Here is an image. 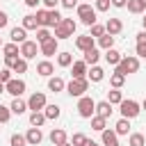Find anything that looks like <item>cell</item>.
<instances>
[{"label": "cell", "instance_id": "cell-1", "mask_svg": "<svg viewBox=\"0 0 146 146\" xmlns=\"http://www.w3.org/2000/svg\"><path fill=\"white\" fill-rule=\"evenodd\" d=\"M87 89H89V78H71V82L66 84V91L75 98H82Z\"/></svg>", "mask_w": 146, "mask_h": 146}, {"label": "cell", "instance_id": "cell-2", "mask_svg": "<svg viewBox=\"0 0 146 146\" xmlns=\"http://www.w3.org/2000/svg\"><path fill=\"white\" fill-rule=\"evenodd\" d=\"M73 32H75V21L73 18H62L59 25L55 27V39L57 41L59 39H68V36H73Z\"/></svg>", "mask_w": 146, "mask_h": 146}, {"label": "cell", "instance_id": "cell-3", "mask_svg": "<svg viewBox=\"0 0 146 146\" xmlns=\"http://www.w3.org/2000/svg\"><path fill=\"white\" fill-rule=\"evenodd\" d=\"M94 112H96V103H94V98H91V96H82V98L78 100V114H80L82 119H91Z\"/></svg>", "mask_w": 146, "mask_h": 146}, {"label": "cell", "instance_id": "cell-4", "mask_svg": "<svg viewBox=\"0 0 146 146\" xmlns=\"http://www.w3.org/2000/svg\"><path fill=\"white\" fill-rule=\"evenodd\" d=\"M137 71H139V59L132 57V55L123 57V59L119 62V66H116V73H123V75H128V73H137Z\"/></svg>", "mask_w": 146, "mask_h": 146}, {"label": "cell", "instance_id": "cell-5", "mask_svg": "<svg viewBox=\"0 0 146 146\" xmlns=\"http://www.w3.org/2000/svg\"><path fill=\"white\" fill-rule=\"evenodd\" d=\"M78 16L84 25H96V9L91 5H78Z\"/></svg>", "mask_w": 146, "mask_h": 146}, {"label": "cell", "instance_id": "cell-6", "mask_svg": "<svg viewBox=\"0 0 146 146\" xmlns=\"http://www.w3.org/2000/svg\"><path fill=\"white\" fill-rule=\"evenodd\" d=\"M119 107H121L123 119H135V116H139V112H141V107H139L137 100H121Z\"/></svg>", "mask_w": 146, "mask_h": 146}, {"label": "cell", "instance_id": "cell-7", "mask_svg": "<svg viewBox=\"0 0 146 146\" xmlns=\"http://www.w3.org/2000/svg\"><path fill=\"white\" fill-rule=\"evenodd\" d=\"M5 91H7V94H11L14 98H18V96L25 91V82H23L21 78H11V80L5 84Z\"/></svg>", "mask_w": 146, "mask_h": 146}, {"label": "cell", "instance_id": "cell-8", "mask_svg": "<svg viewBox=\"0 0 146 146\" xmlns=\"http://www.w3.org/2000/svg\"><path fill=\"white\" fill-rule=\"evenodd\" d=\"M43 107H46V94L34 91V94L30 96V100H27V110H32V112H41Z\"/></svg>", "mask_w": 146, "mask_h": 146}, {"label": "cell", "instance_id": "cell-9", "mask_svg": "<svg viewBox=\"0 0 146 146\" xmlns=\"http://www.w3.org/2000/svg\"><path fill=\"white\" fill-rule=\"evenodd\" d=\"M36 52H39L36 41H25V43H21V55H23V59H34Z\"/></svg>", "mask_w": 146, "mask_h": 146}, {"label": "cell", "instance_id": "cell-10", "mask_svg": "<svg viewBox=\"0 0 146 146\" xmlns=\"http://www.w3.org/2000/svg\"><path fill=\"white\" fill-rule=\"evenodd\" d=\"M121 30H123V23H121L119 18H107V23H105V32H107V34L116 36Z\"/></svg>", "mask_w": 146, "mask_h": 146}, {"label": "cell", "instance_id": "cell-11", "mask_svg": "<svg viewBox=\"0 0 146 146\" xmlns=\"http://www.w3.org/2000/svg\"><path fill=\"white\" fill-rule=\"evenodd\" d=\"M75 46H78L82 52H87V50H91V48H94V36L82 34V36H78V39H75Z\"/></svg>", "mask_w": 146, "mask_h": 146}, {"label": "cell", "instance_id": "cell-12", "mask_svg": "<svg viewBox=\"0 0 146 146\" xmlns=\"http://www.w3.org/2000/svg\"><path fill=\"white\" fill-rule=\"evenodd\" d=\"M57 43H59V41H57L55 36H52V39H48L46 43H41V52H43L46 57H52V55L57 52Z\"/></svg>", "mask_w": 146, "mask_h": 146}, {"label": "cell", "instance_id": "cell-13", "mask_svg": "<svg viewBox=\"0 0 146 146\" xmlns=\"http://www.w3.org/2000/svg\"><path fill=\"white\" fill-rule=\"evenodd\" d=\"M71 75L73 78H87V64H84V59L71 64Z\"/></svg>", "mask_w": 146, "mask_h": 146}, {"label": "cell", "instance_id": "cell-14", "mask_svg": "<svg viewBox=\"0 0 146 146\" xmlns=\"http://www.w3.org/2000/svg\"><path fill=\"white\" fill-rule=\"evenodd\" d=\"M25 139H27V144H30V146H36V144H41L43 135H41V130H39V128H30V130H27V135H25Z\"/></svg>", "mask_w": 146, "mask_h": 146}, {"label": "cell", "instance_id": "cell-15", "mask_svg": "<svg viewBox=\"0 0 146 146\" xmlns=\"http://www.w3.org/2000/svg\"><path fill=\"white\" fill-rule=\"evenodd\" d=\"M128 11L130 14H144L146 11V0H128Z\"/></svg>", "mask_w": 146, "mask_h": 146}, {"label": "cell", "instance_id": "cell-16", "mask_svg": "<svg viewBox=\"0 0 146 146\" xmlns=\"http://www.w3.org/2000/svg\"><path fill=\"white\" fill-rule=\"evenodd\" d=\"M110 114H112V105H110L107 100H100V103H96V116L110 119Z\"/></svg>", "mask_w": 146, "mask_h": 146}, {"label": "cell", "instance_id": "cell-17", "mask_svg": "<svg viewBox=\"0 0 146 146\" xmlns=\"http://www.w3.org/2000/svg\"><path fill=\"white\" fill-rule=\"evenodd\" d=\"M100 135H103V146H119V139H116L119 135L114 130H103Z\"/></svg>", "mask_w": 146, "mask_h": 146}, {"label": "cell", "instance_id": "cell-18", "mask_svg": "<svg viewBox=\"0 0 146 146\" xmlns=\"http://www.w3.org/2000/svg\"><path fill=\"white\" fill-rule=\"evenodd\" d=\"M121 59H123V57H121V52H119V50H114V48L105 50V62H107V64L119 66V62H121Z\"/></svg>", "mask_w": 146, "mask_h": 146}, {"label": "cell", "instance_id": "cell-19", "mask_svg": "<svg viewBox=\"0 0 146 146\" xmlns=\"http://www.w3.org/2000/svg\"><path fill=\"white\" fill-rule=\"evenodd\" d=\"M36 73L43 75V78H50V75L55 73V66H52L50 62H39V64H36Z\"/></svg>", "mask_w": 146, "mask_h": 146}, {"label": "cell", "instance_id": "cell-20", "mask_svg": "<svg viewBox=\"0 0 146 146\" xmlns=\"http://www.w3.org/2000/svg\"><path fill=\"white\" fill-rule=\"evenodd\" d=\"M21 27H25V30H39V21H36V16H32V14L23 16V25H21Z\"/></svg>", "mask_w": 146, "mask_h": 146}, {"label": "cell", "instance_id": "cell-21", "mask_svg": "<svg viewBox=\"0 0 146 146\" xmlns=\"http://www.w3.org/2000/svg\"><path fill=\"white\" fill-rule=\"evenodd\" d=\"M9 36H11L14 43H25V41H27V39H25V27H14Z\"/></svg>", "mask_w": 146, "mask_h": 146}, {"label": "cell", "instance_id": "cell-22", "mask_svg": "<svg viewBox=\"0 0 146 146\" xmlns=\"http://www.w3.org/2000/svg\"><path fill=\"white\" fill-rule=\"evenodd\" d=\"M128 130H130V119H119L116 125H114V132L116 135H128Z\"/></svg>", "mask_w": 146, "mask_h": 146}, {"label": "cell", "instance_id": "cell-23", "mask_svg": "<svg viewBox=\"0 0 146 146\" xmlns=\"http://www.w3.org/2000/svg\"><path fill=\"white\" fill-rule=\"evenodd\" d=\"M50 141H52L55 146L66 144V132H64V130H59V128H57V130H52V132H50Z\"/></svg>", "mask_w": 146, "mask_h": 146}, {"label": "cell", "instance_id": "cell-24", "mask_svg": "<svg viewBox=\"0 0 146 146\" xmlns=\"http://www.w3.org/2000/svg\"><path fill=\"white\" fill-rule=\"evenodd\" d=\"M87 75H89V80H91V82H100V80H103V75H105V71H103L100 66H91V71H87Z\"/></svg>", "mask_w": 146, "mask_h": 146}, {"label": "cell", "instance_id": "cell-25", "mask_svg": "<svg viewBox=\"0 0 146 146\" xmlns=\"http://www.w3.org/2000/svg\"><path fill=\"white\" fill-rule=\"evenodd\" d=\"M121 100H123V94H121L119 89L107 91V103H110V105H121Z\"/></svg>", "mask_w": 146, "mask_h": 146}, {"label": "cell", "instance_id": "cell-26", "mask_svg": "<svg viewBox=\"0 0 146 146\" xmlns=\"http://www.w3.org/2000/svg\"><path fill=\"white\" fill-rule=\"evenodd\" d=\"M9 110H11L14 114H23V112L27 110V103H23L21 98H14V100H11V105H9Z\"/></svg>", "mask_w": 146, "mask_h": 146}, {"label": "cell", "instance_id": "cell-27", "mask_svg": "<svg viewBox=\"0 0 146 146\" xmlns=\"http://www.w3.org/2000/svg\"><path fill=\"white\" fill-rule=\"evenodd\" d=\"M43 121H46V114H43V112H32V114H30V123H32V128H41Z\"/></svg>", "mask_w": 146, "mask_h": 146}, {"label": "cell", "instance_id": "cell-28", "mask_svg": "<svg viewBox=\"0 0 146 146\" xmlns=\"http://www.w3.org/2000/svg\"><path fill=\"white\" fill-rule=\"evenodd\" d=\"M98 57H100V55H98V50H96V48H91V50H87V52H84V64H87V66H89V64H91V66H96Z\"/></svg>", "mask_w": 146, "mask_h": 146}, {"label": "cell", "instance_id": "cell-29", "mask_svg": "<svg viewBox=\"0 0 146 146\" xmlns=\"http://www.w3.org/2000/svg\"><path fill=\"white\" fill-rule=\"evenodd\" d=\"M64 87H66V84H64V80H62V78H57V75L48 80V89H50V91H62Z\"/></svg>", "mask_w": 146, "mask_h": 146}, {"label": "cell", "instance_id": "cell-30", "mask_svg": "<svg viewBox=\"0 0 146 146\" xmlns=\"http://www.w3.org/2000/svg\"><path fill=\"white\" fill-rule=\"evenodd\" d=\"M2 50H5V57H16V55H21L18 43H7V46H2Z\"/></svg>", "mask_w": 146, "mask_h": 146}, {"label": "cell", "instance_id": "cell-31", "mask_svg": "<svg viewBox=\"0 0 146 146\" xmlns=\"http://www.w3.org/2000/svg\"><path fill=\"white\" fill-rule=\"evenodd\" d=\"M57 64L59 66H71L73 64V55L71 52H59L57 55Z\"/></svg>", "mask_w": 146, "mask_h": 146}, {"label": "cell", "instance_id": "cell-32", "mask_svg": "<svg viewBox=\"0 0 146 146\" xmlns=\"http://www.w3.org/2000/svg\"><path fill=\"white\" fill-rule=\"evenodd\" d=\"M110 82H112V87H114V89H119V87H123V82H125V75L114 71V73H112V78H110Z\"/></svg>", "mask_w": 146, "mask_h": 146}, {"label": "cell", "instance_id": "cell-33", "mask_svg": "<svg viewBox=\"0 0 146 146\" xmlns=\"http://www.w3.org/2000/svg\"><path fill=\"white\" fill-rule=\"evenodd\" d=\"M105 121H107V119H103V116H91V128L98 130V132H103V130H107V128H105Z\"/></svg>", "mask_w": 146, "mask_h": 146}, {"label": "cell", "instance_id": "cell-34", "mask_svg": "<svg viewBox=\"0 0 146 146\" xmlns=\"http://www.w3.org/2000/svg\"><path fill=\"white\" fill-rule=\"evenodd\" d=\"M48 39H52V34H50L46 27H39V30H36V41H39V46H41V43H46Z\"/></svg>", "mask_w": 146, "mask_h": 146}, {"label": "cell", "instance_id": "cell-35", "mask_svg": "<svg viewBox=\"0 0 146 146\" xmlns=\"http://www.w3.org/2000/svg\"><path fill=\"white\" fill-rule=\"evenodd\" d=\"M98 43H100V48H105V50H110V48L114 46V36H112V34H103V36L98 39Z\"/></svg>", "mask_w": 146, "mask_h": 146}, {"label": "cell", "instance_id": "cell-36", "mask_svg": "<svg viewBox=\"0 0 146 146\" xmlns=\"http://www.w3.org/2000/svg\"><path fill=\"white\" fill-rule=\"evenodd\" d=\"M43 114H46V119H57L59 116V107L57 105H46L43 107Z\"/></svg>", "mask_w": 146, "mask_h": 146}, {"label": "cell", "instance_id": "cell-37", "mask_svg": "<svg viewBox=\"0 0 146 146\" xmlns=\"http://www.w3.org/2000/svg\"><path fill=\"white\" fill-rule=\"evenodd\" d=\"M130 146H146V139L141 132H132L130 135Z\"/></svg>", "mask_w": 146, "mask_h": 146}, {"label": "cell", "instance_id": "cell-38", "mask_svg": "<svg viewBox=\"0 0 146 146\" xmlns=\"http://www.w3.org/2000/svg\"><path fill=\"white\" fill-rule=\"evenodd\" d=\"M9 141H11V146H27V139H25V135H18V132H14Z\"/></svg>", "mask_w": 146, "mask_h": 146}, {"label": "cell", "instance_id": "cell-39", "mask_svg": "<svg viewBox=\"0 0 146 146\" xmlns=\"http://www.w3.org/2000/svg\"><path fill=\"white\" fill-rule=\"evenodd\" d=\"M36 21L41 27H48V9H39L36 11Z\"/></svg>", "mask_w": 146, "mask_h": 146}, {"label": "cell", "instance_id": "cell-40", "mask_svg": "<svg viewBox=\"0 0 146 146\" xmlns=\"http://www.w3.org/2000/svg\"><path fill=\"white\" fill-rule=\"evenodd\" d=\"M27 71V59H16V64H14V73H25Z\"/></svg>", "mask_w": 146, "mask_h": 146}, {"label": "cell", "instance_id": "cell-41", "mask_svg": "<svg viewBox=\"0 0 146 146\" xmlns=\"http://www.w3.org/2000/svg\"><path fill=\"white\" fill-rule=\"evenodd\" d=\"M103 34H105V25H98V23H96V25H91V32H89V36H98V39H100Z\"/></svg>", "mask_w": 146, "mask_h": 146}, {"label": "cell", "instance_id": "cell-42", "mask_svg": "<svg viewBox=\"0 0 146 146\" xmlns=\"http://www.w3.org/2000/svg\"><path fill=\"white\" fill-rule=\"evenodd\" d=\"M71 144H73V146H84V144H87V137H84L82 132H75V135H73V141H71Z\"/></svg>", "mask_w": 146, "mask_h": 146}, {"label": "cell", "instance_id": "cell-43", "mask_svg": "<svg viewBox=\"0 0 146 146\" xmlns=\"http://www.w3.org/2000/svg\"><path fill=\"white\" fill-rule=\"evenodd\" d=\"M9 116H11V110H9V107H5V105H0V123H7V121H9Z\"/></svg>", "mask_w": 146, "mask_h": 146}, {"label": "cell", "instance_id": "cell-44", "mask_svg": "<svg viewBox=\"0 0 146 146\" xmlns=\"http://www.w3.org/2000/svg\"><path fill=\"white\" fill-rule=\"evenodd\" d=\"M112 0H96V11H107Z\"/></svg>", "mask_w": 146, "mask_h": 146}, {"label": "cell", "instance_id": "cell-45", "mask_svg": "<svg viewBox=\"0 0 146 146\" xmlns=\"http://www.w3.org/2000/svg\"><path fill=\"white\" fill-rule=\"evenodd\" d=\"M9 80H11V71H9V68H2V71H0V82L7 84Z\"/></svg>", "mask_w": 146, "mask_h": 146}, {"label": "cell", "instance_id": "cell-46", "mask_svg": "<svg viewBox=\"0 0 146 146\" xmlns=\"http://www.w3.org/2000/svg\"><path fill=\"white\" fill-rule=\"evenodd\" d=\"M16 59H18V57H5V66H7V68H14Z\"/></svg>", "mask_w": 146, "mask_h": 146}, {"label": "cell", "instance_id": "cell-47", "mask_svg": "<svg viewBox=\"0 0 146 146\" xmlns=\"http://www.w3.org/2000/svg\"><path fill=\"white\" fill-rule=\"evenodd\" d=\"M59 2H62V5L66 7V9H73V7L78 5V0H59Z\"/></svg>", "mask_w": 146, "mask_h": 146}, {"label": "cell", "instance_id": "cell-48", "mask_svg": "<svg viewBox=\"0 0 146 146\" xmlns=\"http://www.w3.org/2000/svg\"><path fill=\"white\" fill-rule=\"evenodd\" d=\"M137 55H139V57L146 55V43H137Z\"/></svg>", "mask_w": 146, "mask_h": 146}, {"label": "cell", "instance_id": "cell-49", "mask_svg": "<svg viewBox=\"0 0 146 146\" xmlns=\"http://www.w3.org/2000/svg\"><path fill=\"white\" fill-rule=\"evenodd\" d=\"M41 2H43V5H46V7H48V9H55V7H57V2H59V0H41Z\"/></svg>", "mask_w": 146, "mask_h": 146}, {"label": "cell", "instance_id": "cell-50", "mask_svg": "<svg viewBox=\"0 0 146 146\" xmlns=\"http://www.w3.org/2000/svg\"><path fill=\"white\" fill-rule=\"evenodd\" d=\"M137 43H146V30H141V32L137 34Z\"/></svg>", "mask_w": 146, "mask_h": 146}, {"label": "cell", "instance_id": "cell-51", "mask_svg": "<svg viewBox=\"0 0 146 146\" xmlns=\"http://www.w3.org/2000/svg\"><path fill=\"white\" fill-rule=\"evenodd\" d=\"M125 5H128V0H112V7H119V9H121V7H125Z\"/></svg>", "mask_w": 146, "mask_h": 146}, {"label": "cell", "instance_id": "cell-52", "mask_svg": "<svg viewBox=\"0 0 146 146\" xmlns=\"http://www.w3.org/2000/svg\"><path fill=\"white\" fill-rule=\"evenodd\" d=\"M7 21H9V18H7V14H5V11H0V30L7 25Z\"/></svg>", "mask_w": 146, "mask_h": 146}, {"label": "cell", "instance_id": "cell-53", "mask_svg": "<svg viewBox=\"0 0 146 146\" xmlns=\"http://www.w3.org/2000/svg\"><path fill=\"white\" fill-rule=\"evenodd\" d=\"M39 2H41V0H25V5H27V7H36Z\"/></svg>", "mask_w": 146, "mask_h": 146}, {"label": "cell", "instance_id": "cell-54", "mask_svg": "<svg viewBox=\"0 0 146 146\" xmlns=\"http://www.w3.org/2000/svg\"><path fill=\"white\" fill-rule=\"evenodd\" d=\"M84 146H98V144H96V141H91V139H87V144H84Z\"/></svg>", "mask_w": 146, "mask_h": 146}, {"label": "cell", "instance_id": "cell-55", "mask_svg": "<svg viewBox=\"0 0 146 146\" xmlns=\"http://www.w3.org/2000/svg\"><path fill=\"white\" fill-rule=\"evenodd\" d=\"M0 94H5V84L2 82H0Z\"/></svg>", "mask_w": 146, "mask_h": 146}, {"label": "cell", "instance_id": "cell-56", "mask_svg": "<svg viewBox=\"0 0 146 146\" xmlns=\"http://www.w3.org/2000/svg\"><path fill=\"white\" fill-rule=\"evenodd\" d=\"M144 30H146V11H144Z\"/></svg>", "mask_w": 146, "mask_h": 146}, {"label": "cell", "instance_id": "cell-57", "mask_svg": "<svg viewBox=\"0 0 146 146\" xmlns=\"http://www.w3.org/2000/svg\"><path fill=\"white\" fill-rule=\"evenodd\" d=\"M59 146H73V144H68V141H66V144H59Z\"/></svg>", "mask_w": 146, "mask_h": 146}, {"label": "cell", "instance_id": "cell-58", "mask_svg": "<svg viewBox=\"0 0 146 146\" xmlns=\"http://www.w3.org/2000/svg\"><path fill=\"white\" fill-rule=\"evenodd\" d=\"M141 107H144V110H146V100H144V103H141Z\"/></svg>", "mask_w": 146, "mask_h": 146}, {"label": "cell", "instance_id": "cell-59", "mask_svg": "<svg viewBox=\"0 0 146 146\" xmlns=\"http://www.w3.org/2000/svg\"><path fill=\"white\" fill-rule=\"evenodd\" d=\"M0 48H2V39H0Z\"/></svg>", "mask_w": 146, "mask_h": 146}, {"label": "cell", "instance_id": "cell-60", "mask_svg": "<svg viewBox=\"0 0 146 146\" xmlns=\"http://www.w3.org/2000/svg\"><path fill=\"white\" fill-rule=\"evenodd\" d=\"M144 59H146V55H144Z\"/></svg>", "mask_w": 146, "mask_h": 146}]
</instances>
